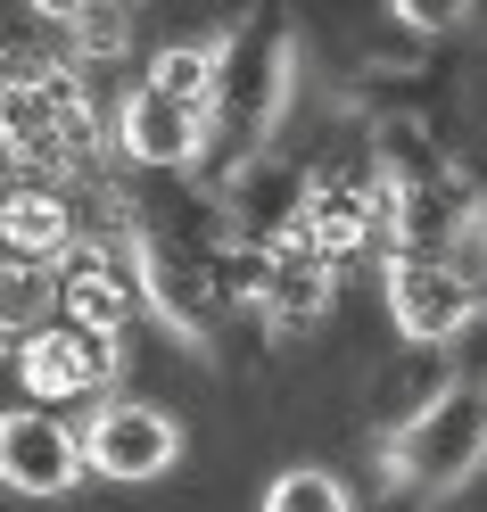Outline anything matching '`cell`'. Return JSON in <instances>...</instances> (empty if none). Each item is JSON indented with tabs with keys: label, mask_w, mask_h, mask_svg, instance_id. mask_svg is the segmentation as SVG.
<instances>
[{
	"label": "cell",
	"mask_w": 487,
	"mask_h": 512,
	"mask_svg": "<svg viewBox=\"0 0 487 512\" xmlns=\"http://www.w3.org/2000/svg\"><path fill=\"white\" fill-rule=\"evenodd\" d=\"M108 141H116L124 166H141V174H190L207 157V116L182 108V100H157L149 83H133L116 100V116H108Z\"/></svg>",
	"instance_id": "9"
},
{
	"label": "cell",
	"mask_w": 487,
	"mask_h": 512,
	"mask_svg": "<svg viewBox=\"0 0 487 512\" xmlns=\"http://www.w3.org/2000/svg\"><path fill=\"white\" fill-rule=\"evenodd\" d=\"M380 463H388V488H413V496L463 488L487 463V380H454L430 413H413L405 430H388Z\"/></svg>",
	"instance_id": "2"
},
{
	"label": "cell",
	"mask_w": 487,
	"mask_h": 512,
	"mask_svg": "<svg viewBox=\"0 0 487 512\" xmlns=\"http://www.w3.org/2000/svg\"><path fill=\"white\" fill-rule=\"evenodd\" d=\"M75 430H83V471L116 479V488H149L182 463V422L149 397H100Z\"/></svg>",
	"instance_id": "5"
},
{
	"label": "cell",
	"mask_w": 487,
	"mask_h": 512,
	"mask_svg": "<svg viewBox=\"0 0 487 512\" xmlns=\"http://www.w3.org/2000/svg\"><path fill=\"white\" fill-rule=\"evenodd\" d=\"M116 372H124V339L108 331H83V323H50L17 347V380H25V405H100L116 397Z\"/></svg>",
	"instance_id": "6"
},
{
	"label": "cell",
	"mask_w": 487,
	"mask_h": 512,
	"mask_svg": "<svg viewBox=\"0 0 487 512\" xmlns=\"http://www.w3.org/2000/svg\"><path fill=\"white\" fill-rule=\"evenodd\" d=\"M75 240H83L75 190H58V182H9V190H0V256H25V265H67Z\"/></svg>",
	"instance_id": "12"
},
{
	"label": "cell",
	"mask_w": 487,
	"mask_h": 512,
	"mask_svg": "<svg viewBox=\"0 0 487 512\" xmlns=\"http://www.w3.org/2000/svg\"><path fill=\"white\" fill-rule=\"evenodd\" d=\"M215 67H223L215 42H166V50L141 67V83L157 91V100H182V108L207 116V108H215Z\"/></svg>",
	"instance_id": "16"
},
{
	"label": "cell",
	"mask_w": 487,
	"mask_h": 512,
	"mask_svg": "<svg viewBox=\"0 0 487 512\" xmlns=\"http://www.w3.org/2000/svg\"><path fill=\"white\" fill-rule=\"evenodd\" d=\"M83 430L50 405H9L0 413V488L9 496H75L83 488Z\"/></svg>",
	"instance_id": "7"
},
{
	"label": "cell",
	"mask_w": 487,
	"mask_h": 512,
	"mask_svg": "<svg viewBox=\"0 0 487 512\" xmlns=\"http://www.w3.org/2000/svg\"><path fill=\"white\" fill-rule=\"evenodd\" d=\"M471 240H479V265H487V199H479V223H471Z\"/></svg>",
	"instance_id": "19"
},
{
	"label": "cell",
	"mask_w": 487,
	"mask_h": 512,
	"mask_svg": "<svg viewBox=\"0 0 487 512\" xmlns=\"http://www.w3.org/2000/svg\"><path fill=\"white\" fill-rule=\"evenodd\" d=\"M124 256H133V281H141V314H157L174 339H207L215 323V256L199 240L166 232V223H124Z\"/></svg>",
	"instance_id": "4"
},
{
	"label": "cell",
	"mask_w": 487,
	"mask_h": 512,
	"mask_svg": "<svg viewBox=\"0 0 487 512\" xmlns=\"http://www.w3.org/2000/svg\"><path fill=\"white\" fill-rule=\"evenodd\" d=\"M446 389H454V364L438 356V347H405L397 364H380L372 372V422H380V438L405 430L413 413H430Z\"/></svg>",
	"instance_id": "13"
},
{
	"label": "cell",
	"mask_w": 487,
	"mask_h": 512,
	"mask_svg": "<svg viewBox=\"0 0 487 512\" xmlns=\"http://www.w3.org/2000/svg\"><path fill=\"white\" fill-rule=\"evenodd\" d=\"M397 25L405 34H446V25H463V9H446V0H405Z\"/></svg>",
	"instance_id": "18"
},
{
	"label": "cell",
	"mask_w": 487,
	"mask_h": 512,
	"mask_svg": "<svg viewBox=\"0 0 487 512\" xmlns=\"http://www.w3.org/2000/svg\"><path fill=\"white\" fill-rule=\"evenodd\" d=\"M50 25L67 42V67H116L133 50V9H100V0H50Z\"/></svg>",
	"instance_id": "15"
},
{
	"label": "cell",
	"mask_w": 487,
	"mask_h": 512,
	"mask_svg": "<svg viewBox=\"0 0 487 512\" xmlns=\"http://www.w3.org/2000/svg\"><path fill=\"white\" fill-rule=\"evenodd\" d=\"M58 323V265H25L0 256V356H17L34 331Z\"/></svg>",
	"instance_id": "14"
},
{
	"label": "cell",
	"mask_w": 487,
	"mask_h": 512,
	"mask_svg": "<svg viewBox=\"0 0 487 512\" xmlns=\"http://www.w3.org/2000/svg\"><path fill=\"white\" fill-rule=\"evenodd\" d=\"M256 512H355V488L331 463H289V471H273V488H265Z\"/></svg>",
	"instance_id": "17"
},
{
	"label": "cell",
	"mask_w": 487,
	"mask_h": 512,
	"mask_svg": "<svg viewBox=\"0 0 487 512\" xmlns=\"http://www.w3.org/2000/svg\"><path fill=\"white\" fill-rule=\"evenodd\" d=\"M306 190H314V166L298 157H248L240 174H223V223H232V248H281L306 215Z\"/></svg>",
	"instance_id": "8"
},
{
	"label": "cell",
	"mask_w": 487,
	"mask_h": 512,
	"mask_svg": "<svg viewBox=\"0 0 487 512\" xmlns=\"http://www.w3.org/2000/svg\"><path fill=\"white\" fill-rule=\"evenodd\" d=\"M380 298H388L397 339L405 347H438V356L471 323H487V290L454 265V256H388L380 265Z\"/></svg>",
	"instance_id": "3"
},
{
	"label": "cell",
	"mask_w": 487,
	"mask_h": 512,
	"mask_svg": "<svg viewBox=\"0 0 487 512\" xmlns=\"http://www.w3.org/2000/svg\"><path fill=\"white\" fill-rule=\"evenodd\" d=\"M133 314H141V281H133V256H124V232L116 240H75L67 265H58V323L124 339Z\"/></svg>",
	"instance_id": "10"
},
{
	"label": "cell",
	"mask_w": 487,
	"mask_h": 512,
	"mask_svg": "<svg viewBox=\"0 0 487 512\" xmlns=\"http://www.w3.org/2000/svg\"><path fill=\"white\" fill-rule=\"evenodd\" d=\"M331 298H339V265H322L298 232L256 256V314H265L273 331H314L322 314H331Z\"/></svg>",
	"instance_id": "11"
},
{
	"label": "cell",
	"mask_w": 487,
	"mask_h": 512,
	"mask_svg": "<svg viewBox=\"0 0 487 512\" xmlns=\"http://www.w3.org/2000/svg\"><path fill=\"white\" fill-rule=\"evenodd\" d=\"M215 108H207V149L223 174H240L248 157L273 149V124L289 108V75H298V50H289V25L273 17H240L232 34L215 42Z\"/></svg>",
	"instance_id": "1"
}]
</instances>
